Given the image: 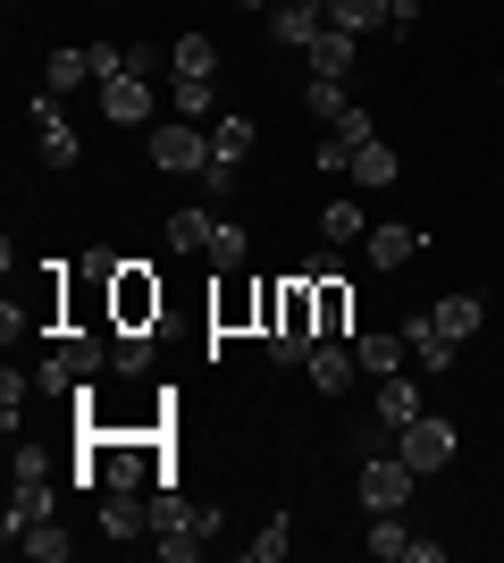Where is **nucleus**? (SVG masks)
<instances>
[{
  "instance_id": "473e14b6",
  "label": "nucleus",
  "mask_w": 504,
  "mask_h": 563,
  "mask_svg": "<svg viewBox=\"0 0 504 563\" xmlns=\"http://www.w3.org/2000/svg\"><path fill=\"white\" fill-rule=\"evenodd\" d=\"M168 101H177V118H202L211 110V76H168Z\"/></svg>"
},
{
  "instance_id": "f257e3e1",
  "label": "nucleus",
  "mask_w": 504,
  "mask_h": 563,
  "mask_svg": "<svg viewBox=\"0 0 504 563\" xmlns=\"http://www.w3.org/2000/svg\"><path fill=\"white\" fill-rule=\"evenodd\" d=\"M85 463L101 471V488H144V479L160 488V479H177L152 438H110V429H85Z\"/></svg>"
},
{
  "instance_id": "c756f323",
  "label": "nucleus",
  "mask_w": 504,
  "mask_h": 563,
  "mask_svg": "<svg viewBox=\"0 0 504 563\" xmlns=\"http://www.w3.org/2000/svg\"><path fill=\"white\" fill-rule=\"evenodd\" d=\"M244 253H253V235H244L236 219H219L211 228V269H244Z\"/></svg>"
},
{
  "instance_id": "ddd939ff",
  "label": "nucleus",
  "mask_w": 504,
  "mask_h": 563,
  "mask_svg": "<svg viewBox=\"0 0 504 563\" xmlns=\"http://www.w3.org/2000/svg\"><path fill=\"white\" fill-rule=\"evenodd\" d=\"M51 521V479H18V496H9V521H0V530H9V547L25 539V530H43Z\"/></svg>"
},
{
  "instance_id": "2eb2a0df",
  "label": "nucleus",
  "mask_w": 504,
  "mask_h": 563,
  "mask_svg": "<svg viewBox=\"0 0 504 563\" xmlns=\"http://www.w3.org/2000/svg\"><path fill=\"white\" fill-rule=\"evenodd\" d=\"M370 412H379L387 429H404V421H421V387H412L404 371H387V378H379V404H370Z\"/></svg>"
},
{
  "instance_id": "423d86ee",
  "label": "nucleus",
  "mask_w": 504,
  "mask_h": 563,
  "mask_svg": "<svg viewBox=\"0 0 504 563\" xmlns=\"http://www.w3.org/2000/svg\"><path fill=\"white\" fill-rule=\"evenodd\" d=\"M361 547H370L379 563H437V555H446L437 539H412L404 514H370V539H361Z\"/></svg>"
},
{
  "instance_id": "4be33fe9",
  "label": "nucleus",
  "mask_w": 504,
  "mask_h": 563,
  "mask_svg": "<svg viewBox=\"0 0 504 563\" xmlns=\"http://www.w3.org/2000/svg\"><path fill=\"white\" fill-rule=\"evenodd\" d=\"M429 320H437V329H446V336H455V345H462V336H471V329H480V320H488V303H480V295H446V303H437Z\"/></svg>"
},
{
  "instance_id": "7c9ffc66",
  "label": "nucleus",
  "mask_w": 504,
  "mask_h": 563,
  "mask_svg": "<svg viewBox=\"0 0 504 563\" xmlns=\"http://www.w3.org/2000/svg\"><path fill=\"white\" fill-rule=\"evenodd\" d=\"M25 555H34V563H68L76 555V539H68V530H59V521H43V530H25Z\"/></svg>"
},
{
  "instance_id": "6e6552de",
  "label": "nucleus",
  "mask_w": 504,
  "mask_h": 563,
  "mask_svg": "<svg viewBox=\"0 0 504 563\" xmlns=\"http://www.w3.org/2000/svg\"><path fill=\"white\" fill-rule=\"evenodd\" d=\"M34 152H43L51 168H76V152H85L76 126L59 118V93H34Z\"/></svg>"
},
{
  "instance_id": "aec40b11",
  "label": "nucleus",
  "mask_w": 504,
  "mask_h": 563,
  "mask_svg": "<svg viewBox=\"0 0 504 563\" xmlns=\"http://www.w3.org/2000/svg\"><path fill=\"white\" fill-rule=\"evenodd\" d=\"M211 211H168V253H211Z\"/></svg>"
},
{
  "instance_id": "e433bc0d",
  "label": "nucleus",
  "mask_w": 504,
  "mask_h": 563,
  "mask_svg": "<svg viewBox=\"0 0 504 563\" xmlns=\"http://www.w3.org/2000/svg\"><path fill=\"white\" fill-rule=\"evenodd\" d=\"M202 186H211L219 202H227V194H236V161H211V168H202Z\"/></svg>"
},
{
  "instance_id": "1a4fd4ad",
  "label": "nucleus",
  "mask_w": 504,
  "mask_h": 563,
  "mask_svg": "<svg viewBox=\"0 0 504 563\" xmlns=\"http://www.w3.org/2000/svg\"><path fill=\"white\" fill-rule=\"evenodd\" d=\"M101 118H119V126H144V118H152V76H135V68L101 76Z\"/></svg>"
},
{
  "instance_id": "bb28decb",
  "label": "nucleus",
  "mask_w": 504,
  "mask_h": 563,
  "mask_svg": "<svg viewBox=\"0 0 504 563\" xmlns=\"http://www.w3.org/2000/svg\"><path fill=\"white\" fill-rule=\"evenodd\" d=\"M312 295H320V336H345V320H354V295L336 278H312Z\"/></svg>"
},
{
  "instance_id": "f03ea898",
  "label": "nucleus",
  "mask_w": 504,
  "mask_h": 563,
  "mask_svg": "<svg viewBox=\"0 0 504 563\" xmlns=\"http://www.w3.org/2000/svg\"><path fill=\"white\" fill-rule=\"evenodd\" d=\"M101 362H110V345H101L93 329H68L59 345H51V362L34 371V387L68 404V396H85V387H93V371H101Z\"/></svg>"
},
{
  "instance_id": "dca6fc26",
  "label": "nucleus",
  "mask_w": 504,
  "mask_h": 563,
  "mask_svg": "<svg viewBox=\"0 0 504 563\" xmlns=\"http://www.w3.org/2000/svg\"><path fill=\"white\" fill-rule=\"evenodd\" d=\"M361 244H370V269H404V261L421 253L429 235H421V228H370Z\"/></svg>"
},
{
  "instance_id": "7ed1b4c3",
  "label": "nucleus",
  "mask_w": 504,
  "mask_h": 563,
  "mask_svg": "<svg viewBox=\"0 0 504 563\" xmlns=\"http://www.w3.org/2000/svg\"><path fill=\"white\" fill-rule=\"evenodd\" d=\"M412 488H421V471L404 463V454H361L354 471V496H361V514H404Z\"/></svg>"
},
{
  "instance_id": "b1692460",
  "label": "nucleus",
  "mask_w": 504,
  "mask_h": 563,
  "mask_svg": "<svg viewBox=\"0 0 504 563\" xmlns=\"http://www.w3.org/2000/svg\"><path fill=\"white\" fill-rule=\"evenodd\" d=\"M253 143H261V126H253V118H219V126H211V161H244Z\"/></svg>"
},
{
  "instance_id": "20e7f679",
  "label": "nucleus",
  "mask_w": 504,
  "mask_h": 563,
  "mask_svg": "<svg viewBox=\"0 0 504 563\" xmlns=\"http://www.w3.org/2000/svg\"><path fill=\"white\" fill-rule=\"evenodd\" d=\"M152 168H160V177H202V168H211V126H193V118L152 126Z\"/></svg>"
},
{
  "instance_id": "a878e982",
  "label": "nucleus",
  "mask_w": 504,
  "mask_h": 563,
  "mask_svg": "<svg viewBox=\"0 0 504 563\" xmlns=\"http://www.w3.org/2000/svg\"><path fill=\"white\" fill-rule=\"evenodd\" d=\"M328 25H345V34H379L387 0H328Z\"/></svg>"
},
{
  "instance_id": "a19ab883",
  "label": "nucleus",
  "mask_w": 504,
  "mask_h": 563,
  "mask_svg": "<svg viewBox=\"0 0 504 563\" xmlns=\"http://www.w3.org/2000/svg\"><path fill=\"white\" fill-rule=\"evenodd\" d=\"M496 85H504V76H496Z\"/></svg>"
},
{
  "instance_id": "6ab92c4d",
  "label": "nucleus",
  "mask_w": 504,
  "mask_h": 563,
  "mask_svg": "<svg viewBox=\"0 0 504 563\" xmlns=\"http://www.w3.org/2000/svg\"><path fill=\"white\" fill-rule=\"evenodd\" d=\"M312 76H336V85L354 76V34H345V25H328V34L312 43Z\"/></svg>"
},
{
  "instance_id": "9d476101",
  "label": "nucleus",
  "mask_w": 504,
  "mask_h": 563,
  "mask_svg": "<svg viewBox=\"0 0 504 563\" xmlns=\"http://www.w3.org/2000/svg\"><path fill=\"white\" fill-rule=\"evenodd\" d=\"M110 295H119V329H152V320H160V286H152L135 261L110 278Z\"/></svg>"
},
{
  "instance_id": "58836bf2",
  "label": "nucleus",
  "mask_w": 504,
  "mask_h": 563,
  "mask_svg": "<svg viewBox=\"0 0 504 563\" xmlns=\"http://www.w3.org/2000/svg\"><path fill=\"white\" fill-rule=\"evenodd\" d=\"M387 25H395V34H412V25H421V0H387Z\"/></svg>"
},
{
  "instance_id": "f704fd0d",
  "label": "nucleus",
  "mask_w": 504,
  "mask_h": 563,
  "mask_svg": "<svg viewBox=\"0 0 504 563\" xmlns=\"http://www.w3.org/2000/svg\"><path fill=\"white\" fill-rule=\"evenodd\" d=\"M287 555V521H261L253 539H244V563H278Z\"/></svg>"
},
{
  "instance_id": "a211bd4d",
  "label": "nucleus",
  "mask_w": 504,
  "mask_h": 563,
  "mask_svg": "<svg viewBox=\"0 0 504 563\" xmlns=\"http://www.w3.org/2000/svg\"><path fill=\"white\" fill-rule=\"evenodd\" d=\"M404 329H395V336H354V362H361V371H370V378H387V371H404Z\"/></svg>"
},
{
  "instance_id": "412c9836",
  "label": "nucleus",
  "mask_w": 504,
  "mask_h": 563,
  "mask_svg": "<svg viewBox=\"0 0 504 563\" xmlns=\"http://www.w3.org/2000/svg\"><path fill=\"white\" fill-rule=\"evenodd\" d=\"M219 68V43L211 34H177V51H168V76H211Z\"/></svg>"
},
{
  "instance_id": "5701e85b",
  "label": "nucleus",
  "mask_w": 504,
  "mask_h": 563,
  "mask_svg": "<svg viewBox=\"0 0 504 563\" xmlns=\"http://www.w3.org/2000/svg\"><path fill=\"white\" fill-rule=\"evenodd\" d=\"M85 76H93V59H85V51H51V59H43V93H76Z\"/></svg>"
},
{
  "instance_id": "39448f33",
  "label": "nucleus",
  "mask_w": 504,
  "mask_h": 563,
  "mask_svg": "<svg viewBox=\"0 0 504 563\" xmlns=\"http://www.w3.org/2000/svg\"><path fill=\"white\" fill-rule=\"evenodd\" d=\"M455 446H462V438H455V421H429V412L395 429V454H404L412 471H446V463H455Z\"/></svg>"
},
{
  "instance_id": "4468645a",
  "label": "nucleus",
  "mask_w": 504,
  "mask_h": 563,
  "mask_svg": "<svg viewBox=\"0 0 504 563\" xmlns=\"http://www.w3.org/2000/svg\"><path fill=\"white\" fill-rule=\"evenodd\" d=\"M303 371H312V387H320V396H345L361 362H354V345H336V336H328V345H312V362H303Z\"/></svg>"
},
{
  "instance_id": "c85d7f7f",
  "label": "nucleus",
  "mask_w": 504,
  "mask_h": 563,
  "mask_svg": "<svg viewBox=\"0 0 504 563\" xmlns=\"http://www.w3.org/2000/svg\"><path fill=\"white\" fill-rule=\"evenodd\" d=\"M202 514V505H186V496H177V479H160V488H152V539H160V530H177V521H193Z\"/></svg>"
},
{
  "instance_id": "f3484780",
  "label": "nucleus",
  "mask_w": 504,
  "mask_h": 563,
  "mask_svg": "<svg viewBox=\"0 0 504 563\" xmlns=\"http://www.w3.org/2000/svg\"><path fill=\"white\" fill-rule=\"evenodd\" d=\"M43 396V387H34V371H18V362H9V371H0V429H9V438H18V421H25V404Z\"/></svg>"
},
{
  "instance_id": "c9c22d12",
  "label": "nucleus",
  "mask_w": 504,
  "mask_h": 563,
  "mask_svg": "<svg viewBox=\"0 0 504 563\" xmlns=\"http://www.w3.org/2000/svg\"><path fill=\"white\" fill-rule=\"evenodd\" d=\"M85 59H93V85H101V76H119V68H126V51H119V43H85Z\"/></svg>"
},
{
  "instance_id": "f8f14e48",
  "label": "nucleus",
  "mask_w": 504,
  "mask_h": 563,
  "mask_svg": "<svg viewBox=\"0 0 504 563\" xmlns=\"http://www.w3.org/2000/svg\"><path fill=\"white\" fill-rule=\"evenodd\" d=\"M219 539V505H202L193 521H177V530H160V563H193L202 547Z\"/></svg>"
},
{
  "instance_id": "393cba45",
  "label": "nucleus",
  "mask_w": 504,
  "mask_h": 563,
  "mask_svg": "<svg viewBox=\"0 0 504 563\" xmlns=\"http://www.w3.org/2000/svg\"><path fill=\"white\" fill-rule=\"evenodd\" d=\"M395 168H404V161H395V143H379V135L354 152V177H361V186H395Z\"/></svg>"
},
{
  "instance_id": "0eeeda50",
  "label": "nucleus",
  "mask_w": 504,
  "mask_h": 563,
  "mask_svg": "<svg viewBox=\"0 0 504 563\" xmlns=\"http://www.w3.org/2000/svg\"><path fill=\"white\" fill-rule=\"evenodd\" d=\"M328 34V0H278L269 9V43L278 51H312Z\"/></svg>"
},
{
  "instance_id": "4c0bfd02",
  "label": "nucleus",
  "mask_w": 504,
  "mask_h": 563,
  "mask_svg": "<svg viewBox=\"0 0 504 563\" xmlns=\"http://www.w3.org/2000/svg\"><path fill=\"white\" fill-rule=\"evenodd\" d=\"M18 479H51V454L43 446H18Z\"/></svg>"
},
{
  "instance_id": "cd10ccee",
  "label": "nucleus",
  "mask_w": 504,
  "mask_h": 563,
  "mask_svg": "<svg viewBox=\"0 0 504 563\" xmlns=\"http://www.w3.org/2000/svg\"><path fill=\"white\" fill-rule=\"evenodd\" d=\"M303 110H312L320 126H336V118L354 110V101H345V85H336V76H312V85H303Z\"/></svg>"
},
{
  "instance_id": "ea45409f",
  "label": "nucleus",
  "mask_w": 504,
  "mask_h": 563,
  "mask_svg": "<svg viewBox=\"0 0 504 563\" xmlns=\"http://www.w3.org/2000/svg\"><path fill=\"white\" fill-rule=\"evenodd\" d=\"M244 9H261V18H269V9H278V0H244Z\"/></svg>"
},
{
  "instance_id": "72a5a7b5",
  "label": "nucleus",
  "mask_w": 504,
  "mask_h": 563,
  "mask_svg": "<svg viewBox=\"0 0 504 563\" xmlns=\"http://www.w3.org/2000/svg\"><path fill=\"white\" fill-rule=\"evenodd\" d=\"M110 362H119V371H152V329H119Z\"/></svg>"
},
{
  "instance_id": "2f4dec72",
  "label": "nucleus",
  "mask_w": 504,
  "mask_h": 563,
  "mask_svg": "<svg viewBox=\"0 0 504 563\" xmlns=\"http://www.w3.org/2000/svg\"><path fill=\"white\" fill-rule=\"evenodd\" d=\"M320 235H328V244H354V235H370L361 202H328V211H320Z\"/></svg>"
},
{
  "instance_id": "9b49d317",
  "label": "nucleus",
  "mask_w": 504,
  "mask_h": 563,
  "mask_svg": "<svg viewBox=\"0 0 504 563\" xmlns=\"http://www.w3.org/2000/svg\"><path fill=\"white\" fill-rule=\"evenodd\" d=\"M404 345H412V362H421L429 378H446V371H455V353H462L437 320H404Z\"/></svg>"
}]
</instances>
